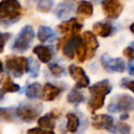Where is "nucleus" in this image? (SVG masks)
Wrapping results in <instances>:
<instances>
[{
    "label": "nucleus",
    "mask_w": 134,
    "mask_h": 134,
    "mask_svg": "<svg viewBox=\"0 0 134 134\" xmlns=\"http://www.w3.org/2000/svg\"><path fill=\"white\" fill-rule=\"evenodd\" d=\"M134 110V97L128 94H119L114 96L108 105V111L110 113L129 112Z\"/></svg>",
    "instance_id": "nucleus-5"
},
{
    "label": "nucleus",
    "mask_w": 134,
    "mask_h": 134,
    "mask_svg": "<svg viewBox=\"0 0 134 134\" xmlns=\"http://www.w3.org/2000/svg\"><path fill=\"white\" fill-rule=\"evenodd\" d=\"M3 70H4V66H3V63H2L1 60H0V73H2Z\"/></svg>",
    "instance_id": "nucleus-37"
},
{
    "label": "nucleus",
    "mask_w": 134,
    "mask_h": 134,
    "mask_svg": "<svg viewBox=\"0 0 134 134\" xmlns=\"http://www.w3.org/2000/svg\"><path fill=\"white\" fill-rule=\"evenodd\" d=\"M130 131H131V127L127 122L121 120L117 124H114L109 132L112 134H130Z\"/></svg>",
    "instance_id": "nucleus-26"
},
{
    "label": "nucleus",
    "mask_w": 134,
    "mask_h": 134,
    "mask_svg": "<svg viewBox=\"0 0 134 134\" xmlns=\"http://www.w3.org/2000/svg\"><path fill=\"white\" fill-rule=\"evenodd\" d=\"M48 69H49V71L51 72L52 75L58 76V77L65 74L64 67L61 66V65L58 64V63H49V64H48Z\"/></svg>",
    "instance_id": "nucleus-29"
},
{
    "label": "nucleus",
    "mask_w": 134,
    "mask_h": 134,
    "mask_svg": "<svg viewBox=\"0 0 134 134\" xmlns=\"http://www.w3.org/2000/svg\"><path fill=\"white\" fill-rule=\"evenodd\" d=\"M93 31L103 38L110 37L114 34V26L110 22H96L92 26Z\"/></svg>",
    "instance_id": "nucleus-16"
},
{
    "label": "nucleus",
    "mask_w": 134,
    "mask_h": 134,
    "mask_svg": "<svg viewBox=\"0 0 134 134\" xmlns=\"http://www.w3.org/2000/svg\"><path fill=\"white\" fill-rule=\"evenodd\" d=\"M82 38L77 35H67L61 40V43L59 44V47H62L63 54L68 59H73L75 50L77 46L82 43Z\"/></svg>",
    "instance_id": "nucleus-7"
},
{
    "label": "nucleus",
    "mask_w": 134,
    "mask_h": 134,
    "mask_svg": "<svg viewBox=\"0 0 134 134\" xmlns=\"http://www.w3.org/2000/svg\"><path fill=\"white\" fill-rule=\"evenodd\" d=\"M128 117H129L128 113H127V112H124V113L120 115V120H125V119H127Z\"/></svg>",
    "instance_id": "nucleus-36"
},
{
    "label": "nucleus",
    "mask_w": 134,
    "mask_h": 134,
    "mask_svg": "<svg viewBox=\"0 0 134 134\" xmlns=\"http://www.w3.org/2000/svg\"><path fill=\"white\" fill-rule=\"evenodd\" d=\"M61 92H62V88H60L58 86H54L50 83H46L44 85V87L42 88L43 99L47 100V102H50V100H53L54 98H57L60 95Z\"/></svg>",
    "instance_id": "nucleus-17"
},
{
    "label": "nucleus",
    "mask_w": 134,
    "mask_h": 134,
    "mask_svg": "<svg viewBox=\"0 0 134 134\" xmlns=\"http://www.w3.org/2000/svg\"><path fill=\"white\" fill-rule=\"evenodd\" d=\"M35 38V31L30 25L22 27L12 44V49L17 52H25L31 45Z\"/></svg>",
    "instance_id": "nucleus-3"
},
{
    "label": "nucleus",
    "mask_w": 134,
    "mask_h": 134,
    "mask_svg": "<svg viewBox=\"0 0 134 134\" xmlns=\"http://www.w3.org/2000/svg\"><path fill=\"white\" fill-rule=\"evenodd\" d=\"M37 9L41 13H48L53 7V0H36Z\"/></svg>",
    "instance_id": "nucleus-28"
},
{
    "label": "nucleus",
    "mask_w": 134,
    "mask_h": 134,
    "mask_svg": "<svg viewBox=\"0 0 134 134\" xmlns=\"http://www.w3.org/2000/svg\"><path fill=\"white\" fill-rule=\"evenodd\" d=\"M22 16V6L18 0L0 1V24L8 27L19 21Z\"/></svg>",
    "instance_id": "nucleus-2"
},
{
    "label": "nucleus",
    "mask_w": 134,
    "mask_h": 134,
    "mask_svg": "<svg viewBox=\"0 0 134 134\" xmlns=\"http://www.w3.org/2000/svg\"><path fill=\"white\" fill-rule=\"evenodd\" d=\"M130 30H131V31L134 34V22H133V23L130 25Z\"/></svg>",
    "instance_id": "nucleus-38"
},
{
    "label": "nucleus",
    "mask_w": 134,
    "mask_h": 134,
    "mask_svg": "<svg viewBox=\"0 0 134 134\" xmlns=\"http://www.w3.org/2000/svg\"><path fill=\"white\" fill-rule=\"evenodd\" d=\"M27 59L24 57L12 55L5 60V69L15 77H21L27 71Z\"/></svg>",
    "instance_id": "nucleus-6"
},
{
    "label": "nucleus",
    "mask_w": 134,
    "mask_h": 134,
    "mask_svg": "<svg viewBox=\"0 0 134 134\" xmlns=\"http://www.w3.org/2000/svg\"><path fill=\"white\" fill-rule=\"evenodd\" d=\"M25 94L29 99H37L42 96V87L39 83L35 82L27 86L25 90Z\"/></svg>",
    "instance_id": "nucleus-24"
},
{
    "label": "nucleus",
    "mask_w": 134,
    "mask_h": 134,
    "mask_svg": "<svg viewBox=\"0 0 134 134\" xmlns=\"http://www.w3.org/2000/svg\"><path fill=\"white\" fill-rule=\"evenodd\" d=\"M76 13L85 18H89L92 16L93 14V5L86 0H82L79 2L77 4V8H76Z\"/></svg>",
    "instance_id": "nucleus-23"
},
{
    "label": "nucleus",
    "mask_w": 134,
    "mask_h": 134,
    "mask_svg": "<svg viewBox=\"0 0 134 134\" xmlns=\"http://www.w3.org/2000/svg\"><path fill=\"white\" fill-rule=\"evenodd\" d=\"M10 37H12V35L9 32H0V53L3 51L4 45L9 40Z\"/></svg>",
    "instance_id": "nucleus-32"
},
{
    "label": "nucleus",
    "mask_w": 134,
    "mask_h": 134,
    "mask_svg": "<svg viewBox=\"0 0 134 134\" xmlns=\"http://www.w3.org/2000/svg\"><path fill=\"white\" fill-rule=\"evenodd\" d=\"M103 12L109 19H117L122 12V4L119 0H103Z\"/></svg>",
    "instance_id": "nucleus-10"
},
{
    "label": "nucleus",
    "mask_w": 134,
    "mask_h": 134,
    "mask_svg": "<svg viewBox=\"0 0 134 134\" xmlns=\"http://www.w3.org/2000/svg\"><path fill=\"white\" fill-rule=\"evenodd\" d=\"M92 1H94V2H100V1H103V0H92Z\"/></svg>",
    "instance_id": "nucleus-39"
},
{
    "label": "nucleus",
    "mask_w": 134,
    "mask_h": 134,
    "mask_svg": "<svg viewBox=\"0 0 134 134\" xmlns=\"http://www.w3.org/2000/svg\"><path fill=\"white\" fill-rule=\"evenodd\" d=\"M26 134H55L51 130H43L42 128H31L29 129Z\"/></svg>",
    "instance_id": "nucleus-33"
},
{
    "label": "nucleus",
    "mask_w": 134,
    "mask_h": 134,
    "mask_svg": "<svg viewBox=\"0 0 134 134\" xmlns=\"http://www.w3.org/2000/svg\"><path fill=\"white\" fill-rule=\"evenodd\" d=\"M113 125H114V119L112 116L108 114H99V115H94L92 117V126L94 129L97 130L105 129L110 131Z\"/></svg>",
    "instance_id": "nucleus-14"
},
{
    "label": "nucleus",
    "mask_w": 134,
    "mask_h": 134,
    "mask_svg": "<svg viewBox=\"0 0 134 134\" xmlns=\"http://www.w3.org/2000/svg\"><path fill=\"white\" fill-rule=\"evenodd\" d=\"M100 63H102L103 68L110 73L124 72L126 69V64L121 58H110L107 53L102 55Z\"/></svg>",
    "instance_id": "nucleus-8"
},
{
    "label": "nucleus",
    "mask_w": 134,
    "mask_h": 134,
    "mask_svg": "<svg viewBox=\"0 0 134 134\" xmlns=\"http://www.w3.org/2000/svg\"><path fill=\"white\" fill-rule=\"evenodd\" d=\"M42 112V106L40 104L22 103L16 108V114L18 119L24 122H31L38 119V116Z\"/></svg>",
    "instance_id": "nucleus-4"
},
{
    "label": "nucleus",
    "mask_w": 134,
    "mask_h": 134,
    "mask_svg": "<svg viewBox=\"0 0 134 134\" xmlns=\"http://www.w3.org/2000/svg\"><path fill=\"white\" fill-rule=\"evenodd\" d=\"M20 90V86L16 84L9 75H5L0 80V91L4 93H14Z\"/></svg>",
    "instance_id": "nucleus-19"
},
{
    "label": "nucleus",
    "mask_w": 134,
    "mask_h": 134,
    "mask_svg": "<svg viewBox=\"0 0 134 134\" xmlns=\"http://www.w3.org/2000/svg\"><path fill=\"white\" fill-rule=\"evenodd\" d=\"M66 129L70 133H75L80 129L81 125V118L73 112H68L66 114Z\"/></svg>",
    "instance_id": "nucleus-21"
},
{
    "label": "nucleus",
    "mask_w": 134,
    "mask_h": 134,
    "mask_svg": "<svg viewBox=\"0 0 134 134\" xmlns=\"http://www.w3.org/2000/svg\"><path fill=\"white\" fill-rule=\"evenodd\" d=\"M128 70H129V73L134 76V59L130 60V62L128 64Z\"/></svg>",
    "instance_id": "nucleus-35"
},
{
    "label": "nucleus",
    "mask_w": 134,
    "mask_h": 134,
    "mask_svg": "<svg viewBox=\"0 0 134 134\" xmlns=\"http://www.w3.org/2000/svg\"><path fill=\"white\" fill-rule=\"evenodd\" d=\"M82 26H83V24L76 18H72V19H69L67 21L64 20L62 23H60L57 26V29L61 34L77 35L80 32V30L82 29Z\"/></svg>",
    "instance_id": "nucleus-12"
},
{
    "label": "nucleus",
    "mask_w": 134,
    "mask_h": 134,
    "mask_svg": "<svg viewBox=\"0 0 134 134\" xmlns=\"http://www.w3.org/2000/svg\"><path fill=\"white\" fill-rule=\"evenodd\" d=\"M124 54L126 58H128L129 60H132L134 59V42L130 43L129 46L127 48H125L124 50Z\"/></svg>",
    "instance_id": "nucleus-34"
},
{
    "label": "nucleus",
    "mask_w": 134,
    "mask_h": 134,
    "mask_svg": "<svg viewBox=\"0 0 134 134\" xmlns=\"http://www.w3.org/2000/svg\"><path fill=\"white\" fill-rule=\"evenodd\" d=\"M37 37L41 42H53L55 40V38H57V34L49 26L42 25L38 29Z\"/></svg>",
    "instance_id": "nucleus-20"
},
{
    "label": "nucleus",
    "mask_w": 134,
    "mask_h": 134,
    "mask_svg": "<svg viewBox=\"0 0 134 134\" xmlns=\"http://www.w3.org/2000/svg\"><path fill=\"white\" fill-rule=\"evenodd\" d=\"M85 100V96L77 88H73L67 95V102L72 105H79Z\"/></svg>",
    "instance_id": "nucleus-25"
},
{
    "label": "nucleus",
    "mask_w": 134,
    "mask_h": 134,
    "mask_svg": "<svg viewBox=\"0 0 134 134\" xmlns=\"http://www.w3.org/2000/svg\"><path fill=\"white\" fill-rule=\"evenodd\" d=\"M112 90V85L108 80H102L93 84L90 88V99L88 102L89 110L94 113L96 110L100 109L104 106L106 95H108Z\"/></svg>",
    "instance_id": "nucleus-1"
},
{
    "label": "nucleus",
    "mask_w": 134,
    "mask_h": 134,
    "mask_svg": "<svg viewBox=\"0 0 134 134\" xmlns=\"http://www.w3.org/2000/svg\"><path fill=\"white\" fill-rule=\"evenodd\" d=\"M119 86L122 87V88L129 89L130 91H132V92L134 93V81H133V80H130V79H128V77H124V79L120 80Z\"/></svg>",
    "instance_id": "nucleus-31"
},
{
    "label": "nucleus",
    "mask_w": 134,
    "mask_h": 134,
    "mask_svg": "<svg viewBox=\"0 0 134 134\" xmlns=\"http://www.w3.org/2000/svg\"><path fill=\"white\" fill-rule=\"evenodd\" d=\"M69 74L75 82V88L80 89V88L88 87L90 80L82 67L76 66V65H70L69 66Z\"/></svg>",
    "instance_id": "nucleus-9"
},
{
    "label": "nucleus",
    "mask_w": 134,
    "mask_h": 134,
    "mask_svg": "<svg viewBox=\"0 0 134 134\" xmlns=\"http://www.w3.org/2000/svg\"><path fill=\"white\" fill-rule=\"evenodd\" d=\"M59 113L58 110H52L51 112L41 116L40 118H38V125L40 126V128L45 129V130H53L55 127V119L59 117Z\"/></svg>",
    "instance_id": "nucleus-15"
},
{
    "label": "nucleus",
    "mask_w": 134,
    "mask_h": 134,
    "mask_svg": "<svg viewBox=\"0 0 134 134\" xmlns=\"http://www.w3.org/2000/svg\"><path fill=\"white\" fill-rule=\"evenodd\" d=\"M34 53L38 57V59L42 63H49L51 58H52V50L50 47L45 46V45H37L32 49Z\"/></svg>",
    "instance_id": "nucleus-18"
},
{
    "label": "nucleus",
    "mask_w": 134,
    "mask_h": 134,
    "mask_svg": "<svg viewBox=\"0 0 134 134\" xmlns=\"http://www.w3.org/2000/svg\"><path fill=\"white\" fill-rule=\"evenodd\" d=\"M17 114H16V108L14 107H0V121L5 122H12L17 120Z\"/></svg>",
    "instance_id": "nucleus-22"
},
{
    "label": "nucleus",
    "mask_w": 134,
    "mask_h": 134,
    "mask_svg": "<svg viewBox=\"0 0 134 134\" xmlns=\"http://www.w3.org/2000/svg\"><path fill=\"white\" fill-rule=\"evenodd\" d=\"M74 54L76 55V60H77V62H80V63H83V62L87 59V57H86V48H85V45H84L83 41H82V43L77 46V48H76Z\"/></svg>",
    "instance_id": "nucleus-30"
},
{
    "label": "nucleus",
    "mask_w": 134,
    "mask_h": 134,
    "mask_svg": "<svg viewBox=\"0 0 134 134\" xmlns=\"http://www.w3.org/2000/svg\"><path fill=\"white\" fill-rule=\"evenodd\" d=\"M73 12H74V4H73L72 2H70V1L61 2V3H59V4L54 7V9H53L54 16H55L58 19L62 20V21L68 19V18L73 14Z\"/></svg>",
    "instance_id": "nucleus-13"
},
{
    "label": "nucleus",
    "mask_w": 134,
    "mask_h": 134,
    "mask_svg": "<svg viewBox=\"0 0 134 134\" xmlns=\"http://www.w3.org/2000/svg\"><path fill=\"white\" fill-rule=\"evenodd\" d=\"M27 61H28V63H27V72L29 73V75L31 77H37L39 75V69H40V65H39L38 61L36 59H34L32 57L27 59Z\"/></svg>",
    "instance_id": "nucleus-27"
},
{
    "label": "nucleus",
    "mask_w": 134,
    "mask_h": 134,
    "mask_svg": "<svg viewBox=\"0 0 134 134\" xmlns=\"http://www.w3.org/2000/svg\"><path fill=\"white\" fill-rule=\"evenodd\" d=\"M83 43L86 48V57L87 59H91L94 57L95 51L98 48V41L96 36L91 31H85L83 34Z\"/></svg>",
    "instance_id": "nucleus-11"
}]
</instances>
